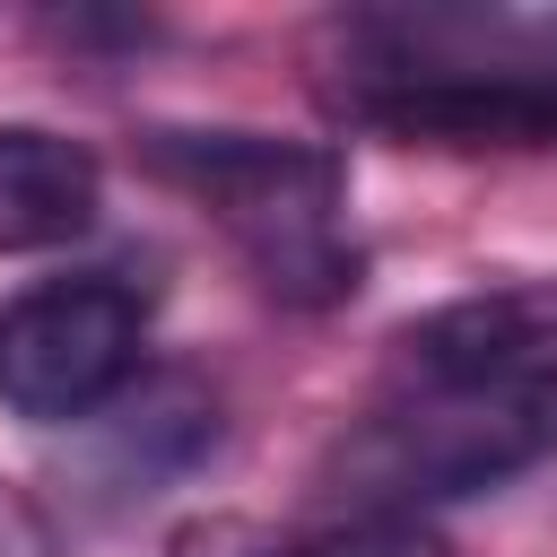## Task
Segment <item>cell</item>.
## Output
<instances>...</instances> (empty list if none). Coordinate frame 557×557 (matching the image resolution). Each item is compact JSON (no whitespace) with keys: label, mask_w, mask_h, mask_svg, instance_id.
I'll return each mask as SVG.
<instances>
[{"label":"cell","mask_w":557,"mask_h":557,"mask_svg":"<svg viewBox=\"0 0 557 557\" xmlns=\"http://www.w3.org/2000/svg\"><path fill=\"white\" fill-rule=\"evenodd\" d=\"M139 165L200 200L235 252L261 270L270 296L287 305H331L357 287V244L339 235L348 209V165L322 139L287 131H148Z\"/></svg>","instance_id":"obj_1"},{"label":"cell","mask_w":557,"mask_h":557,"mask_svg":"<svg viewBox=\"0 0 557 557\" xmlns=\"http://www.w3.org/2000/svg\"><path fill=\"white\" fill-rule=\"evenodd\" d=\"M557 453V366L505 383H418L392 418H374L339 470L366 513H418L435 496H479Z\"/></svg>","instance_id":"obj_2"},{"label":"cell","mask_w":557,"mask_h":557,"mask_svg":"<svg viewBox=\"0 0 557 557\" xmlns=\"http://www.w3.org/2000/svg\"><path fill=\"white\" fill-rule=\"evenodd\" d=\"M139 339L148 305L113 270L17 287L0 305V409H17L26 426H70L131 383Z\"/></svg>","instance_id":"obj_3"},{"label":"cell","mask_w":557,"mask_h":557,"mask_svg":"<svg viewBox=\"0 0 557 557\" xmlns=\"http://www.w3.org/2000/svg\"><path fill=\"white\" fill-rule=\"evenodd\" d=\"M348 113L409 148H557V61L400 44L348 87Z\"/></svg>","instance_id":"obj_4"},{"label":"cell","mask_w":557,"mask_h":557,"mask_svg":"<svg viewBox=\"0 0 557 557\" xmlns=\"http://www.w3.org/2000/svg\"><path fill=\"white\" fill-rule=\"evenodd\" d=\"M557 278H496L470 287L400 331V357L418 383H505L557 366Z\"/></svg>","instance_id":"obj_5"},{"label":"cell","mask_w":557,"mask_h":557,"mask_svg":"<svg viewBox=\"0 0 557 557\" xmlns=\"http://www.w3.org/2000/svg\"><path fill=\"white\" fill-rule=\"evenodd\" d=\"M104 209V165L87 139L44 122H0V252L78 244Z\"/></svg>","instance_id":"obj_6"},{"label":"cell","mask_w":557,"mask_h":557,"mask_svg":"<svg viewBox=\"0 0 557 557\" xmlns=\"http://www.w3.org/2000/svg\"><path fill=\"white\" fill-rule=\"evenodd\" d=\"M287 557H453V548H444L418 513H348V522L296 540Z\"/></svg>","instance_id":"obj_7"},{"label":"cell","mask_w":557,"mask_h":557,"mask_svg":"<svg viewBox=\"0 0 557 557\" xmlns=\"http://www.w3.org/2000/svg\"><path fill=\"white\" fill-rule=\"evenodd\" d=\"M0 557H70L61 531H52V513H44L17 479H0Z\"/></svg>","instance_id":"obj_8"}]
</instances>
